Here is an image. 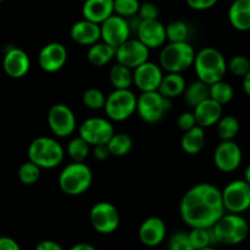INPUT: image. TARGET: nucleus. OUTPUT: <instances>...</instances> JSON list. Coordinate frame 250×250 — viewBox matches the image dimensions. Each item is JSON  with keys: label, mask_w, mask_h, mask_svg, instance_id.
<instances>
[{"label": "nucleus", "mask_w": 250, "mask_h": 250, "mask_svg": "<svg viewBox=\"0 0 250 250\" xmlns=\"http://www.w3.org/2000/svg\"><path fill=\"white\" fill-rule=\"evenodd\" d=\"M222 191L210 183H199L183 195L179 215L190 228H211L225 215Z\"/></svg>", "instance_id": "f257e3e1"}, {"label": "nucleus", "mask_w": 250, "mask_h": 250, "mask_svg": "<svg viewBox=\"0 0 250 250\" xmlns=\"http://www.w3.org/2000/svg\"><path fill=\"white\" fill-rule=\"evenodd\" d=\"M194 70L198 80L208 83V86L223 80L227 73V62L218 49L206 47L199 50L194 60Z\"/></svg>", "instance_id": "f03ea898"}, {"label": "nucleus", "mask_w": 250, "mask_h": 250, "mask_svg": "<svg viewBox=\"0 0 250 250\" xmlns=\"http://www.w3.org/2000/svg\"><path fill=\"white\" fill-rule=\"evenodd\" d=\"M28 161L41 169H53L64 160V148L59 141L49 136H38L30 144L27 150Z\"/></svg>", "instance_id": "7ed1b4c3"}, {"label": "nucleus", "mask_w": 250, "mask_h": 250, "mask_svg": "<svg viewBox=\"0 0 250 250\" xmlns=\"http://www.w3.org/2000/svg\"><path fill=\"white\" fill-rule=\"evenodd\" d=\"M195 50L189 42H169L160 53V66L167 73L182 74L194 65Z\"/></svg>", "instance_id": "20e7f679"}, {"label": "nucleus", "mask_w": 250, "mask_h": 250, "mask_svg": "<svg viewBox=\"0 0 250 250\" xmlns=\"http://www.w3.org/2000/svg\"><path fill=\"white\" fill-rule=\"evenodd\" d=\"M92 180V170L85 162H71L60 172L58 184L66 195L78 196L90 189Z\"/></svg>", "instance_id": "39448f33"}, {"label": "nucleus", "mask_w": 250, "mask_h": 250, "mask_svg": "<svg viewBox=\"0 0 250 250\" xmlns=\"http://www.w3.org/2000/svg\"><path fill=\"white\" fill-rule=\"evenodd\" d=\"M217 244L238 245L249 234V225L238 213H225L212 227Z\"/></svg>", "instance_id": "423d86ee"}, {"label": "nucleus", "mask_w": 250, "mask_h": 250, "mask_svg": "<svg viewBox=\"0 0 250 250\" xmlns=\"http://www.w3.org/2000/svg\"><path fill=\"white\" fill-rule=\"evenodd\" d=\"M172 102L163 97L158 91L143 92L138 97L136 113L141 120L148 124H156L161 122L170 110Z\"/></svg>", "instance_id": "0eeeda50"}, {"label": "nucleus", "mask_w": 250, "mask_h": 250, "mask_svg": "<svg viewBox=\"0 0 250 250\" xmlns=\"http://www.w3.org/2000/svg\"><path fill=\"white\" fill-rule=\"evenodd\" d=\"M138 97L131 90H114L107 96L104 112L113 122H124L136 112Z\"/></svg>", "instance_id": "6e6552de"}, {"label": "nucleus", "mask_w": 250, "mask_h": 250, "mask_svg": "<svg viewBox=\"0 0 250 250\" xmlns=\"http://www.w3.org/2000/svg\"><path fill=\"white\" fill-rule=\"evenodd\" d=\"M225 210L229 213H242L250 208V185L244 179L228 183L222 190Z\"/></svg>", "instance_id": "1a4fd4ad"}, {"label": "nucleus", "mask_w": 250, "mask_h": 250, "mask_svg": "<svg viewBox=\"0 0 250 250\" xmlns=\"http://www.w3.org/2000/svg\"><path fill=\"white\" fill-rule=\"evenodd\" d=\"M90 223L96 232L101 234H112L119 227V211L108 201L96 203L90 211Z\"/></svg>", "instance_id": "9d476101"}, {"label": "nucleus", "mask_w": 250, "mask_h": 250, "mask_svg": "<svg viewBox=\"0 0 250 250\" xmlns=\"http://www.w3.org/2000/svg\"><path fill=\"white\" fill-rule=\"evenodd\" d=\"M49 129L58 138H68L76 129V117L73 109L64 103H55L48 110Z\"/></svg>", "instance_id": "9b49d317"}, {"label": "nucleus", "mask_w": 250, "mask_h": 250, "mask_svg": "<svg viewBox=\"0 0 250 250\" xmlns=\"http://www.w3.org/2000/svg\"><path fill=\"white\" fill-rule=\"evenodd\" d=\"M114 134V126L105 118H87L79 126V136H81L90 146L107 144Z\"/></svg>", "instance_id": "f8f14e48"}, {"label": "nucleus", "mask_w": 250, "mask_h": 250, "mask_svg": "<svg viewBox=\"0 0 250 250\" xmlns=\"http://www.w3.org/2000/svg\"><path fill=\"white\" fill-rule=\"evenodd\" d=\"M148 55H150V49L145 44H143L138 38L136 40L129 38L126 42L115 49L117 62L131 70L140 66L144 62H148Z\"/></svg>", "instance_id": "ddd939ff"}, {"label": "nucleus", "mask_w": 250, "mask_h": 250, "mask_svg": "<svg viewBox=\"0 0 250 250\" xmlns=\"http://www.w3.org/2000/svg\"><path fill=\"white\" fill-rule=\"evenodd\" d=\"M131 31L126 19L113 14L101 23V41L117 49L130 38Z\"/></svg>", "instance_id": "4468645a"}, {"label": "nucleus", "mask_w": 250, "mask_h": 250, "mask_svg": "<svg viewBox=\"0 0 250 250\" xmlns=\"http://www.w3.org/2000/svg\"><path fill=\"white\" fill-rule=\"evenodd\" d=\"M242 150L234 141H221L213 152V162L221 172L230 173L239 168L242 163Z\"/></svg>", "instance_id": "2eb2a0df"}, {"label": "nucleus", "mask_w": 250, "mask_h": 250, "mask_svg": "<svg viewBox=\"0 0 250 250\" xmlns=\"http://www.w3.org/2000/svg\"><path fill=\"white\" fill-rule=\"evenodd\" d=\"M68 60V50L59 42H50L43 45L38 54L40 68L45 73H57L62 70Z\"/></svg>", "instance_id": "dca6fc26"}, {"label": "nucleus", "mask_w": 250, "mask_h": 250, "mask_svg": "<svg viewBox=\"0 0 250 250\" xmlns=\"http://www.w3.org/2000/svg\"><path fill=\"white\" fill-rule=\"evenodd\" d=\"M163 76H165V74H163L162 68L152 62H144L133 70L134 85L141 92L158 91Z\"/></svg>", "instance_id": "f3484780"}, {"label": "nucleus", "mask_w": 250, "mask_h": 250, "mask_svg": "<svg viewBox=\"0 0 250 250\" xmlns=\"http://www.w3.org/2000/svg\"><path fill=\"white\" fill-rule=\"evenodd\" d=\"M31 60L27 53L19 47H9L3 58V69L11 79H21L27 75Z\"/></svg>", "instance_id": "a211bd4d"}, {"label": "nucleus", "mask_w": 250, "mask_h": 250, "mask_svg": "<svg viewBox=\"0 0 250 250\" xmlns=\"http://www.w3.org/2000/svg\"><path fill=\"white\" fill-rule=\"evenodd\" d=\"M138 40L145 44L148 49L160 48L167 41L166 26L157 20H141L136 31Z\"/></svg>", "instance_id": "6ab92c4d"}, {"label": "nucleus", "mask_w": 250, "mask_h": 250, "mask_svg": "<svg viewBox=\"0 0 250 250\" xmlns=\"http://www.w3.org/2000/svg\"><path fill=\"white\" fill-rule=\"evenodd\" d=\"M166 234H167V227L162 218L151 216L139 227V239L146 247H157L165 240Z\"/></svg>", "instance_id": "aec40b11"}, {"label": "nucleus", "mask_w": 250, "mask_h": 250, "mask_svg": "<svg viewBox=\"0 0 250 250\" xmlns=\"http://www.w3.org/2000/svg\"><path fill=\"white\" fill-rule=\"evenodd\" d=\"M70 37L78 44L91 47L101 41V25L85 19L76 21L70 28Z\"/></svg>", "instance_id": "412c9836"}, {"label": "nucleus", "mask_w": 250, "mask_h": 250, "mask_svg": "<svg viewBox=\"0 0 250 250\" xmlns=\"http://www.w3.org/2000/svg\"><path fill=\"white\" fill-rule=\"evenodd\" d=\"M81 13L85 20L101 25L114 14V0H85Z\"/></svg>", "instance_id": "4be33fe9"}, {"label": "nucleus", "mask_w": 250, "mask_h": 250, "mask_svg": "<svg viewBox=\"0 0 250 250\" xmlns=\"http://www.w3.org/2000/svg\"><path fill=\"white\" fill-rule=\"evenodd\" d=\"M193 113L199 126L204 129L210 128L212 125L217 124L218 120L222 117V105L208 97V100L203 101L200 104L196 105Z\"/></svg>", "instance_id": "5701e85b"}, {"label": "nucleus", "mask_w": 250, "mask_h": 250, "mask_svg": "<svg viewBox=\"0 0 250 250\" xmlns=\"http://www.w3.org/2000/svg\"><path fill=\"white\" fill-rule=\"evenodd\" d=\"M228 21L234 30L250 31V0H234L228 9Z\"/></svg>", "instance_id": "b1692460"}, {"label": "nucleus", "mask_w": 250, "mask_h": 250, "mask_svg": "<svg viewBox=\"0 0 250 250\" xmlns=\"http://www.w3.org/2000/svg\"><path fill=\"white\" fill-rule=\"evenodd\" d=\"M185 87H187V81H185L184 76H182V74L167 73L161 81L158 92L163 97L172 100V98L182 96L184 93Z\"/></svg>", "instance_id": "393cba45"}, {"label": "nucleus", "mask_w": 250, "mask_h": 250, "mask_svg": "<svg viewBox=\"0 0 250 250\" xmlns=\"http://www.w3.org/2000/svg\"><path fill=\"white\" fill-rule=\"evenodd\" d=\"M180 146L183 151L188 155H196L205 146V130L204 128L196 125L190 130L184 131V135L180 140Z\"/></svg>", "instance_id": "a878e982"}, {"label": "nucleus", "mask_w": 250, "mask_h": 250, "mask_svg": "<svg viewBox=\"0 0 250 250\" xmlns=\"http://www.w3.org/2000/svg\"><path fill=\"white\" fill-rule=\"evenodd\" d=\"M185 103L190 108H195L203 101L210 97V86L200 80H196L187 85L184 93H183Z\"/></svg>", "instance_id": "bb28decb"}, {"label": "nucleus", "mask_w": 250, "mask_h": 250, "mask_svg": "<svg viewBox=\"0 0 250 250\" xmlns=\"http://www.w3.org/2000/svg\"><path fill=\"white\" fill-rule=\"evenodd\" d=\"M115 58V48L104 42H97L87 50V60L93 66H103Z\"/></svg>", "instance_id": "cd10ccee"}, {"label": "nucleus", "mask_w": 250, "mask_h": 250, "mask_svg": "<svg viewBox=\"0 0 250 250\" xmlns=\"http://www.w3.org/2000/svg\"><path fill=\"white\" fill-rule=\"evenodd\" d=\"M109 81L114 90H130L134 85L133 70L117 62L109 70Z\"/></svg>", "instance_id": "c85d7f7f"}, {"label": "nucleus", "mask_w": 250, "mask_h": 250, "mask_svg": "<svg viewBox=\"0 0 250 250\" xmlns=\"http://www.w3.org/2000/svg\"><path fill=\"white\" fill-rule=\"evenodd\" d=\"M191 245L195 250L204 249V248L213 247L217 244L215 234H213L212 227L211 228H191L188 233Z\"/></svg>", "instance_id": "c756f323"}, {"label": "nucleus", "mask_w": 250, "mask_h": 250, "mask_svg": "<svg viewBox=\"0 0 250 250\" xmlns=\"http://www.w3.org/2000/svg\"><path fill=\"white\" fill-rule=\"evenodd\" d=\"M110 155L115 157L126 156L133 148V139L125 133H115L107 143Z\"/></svg>", "instance_id": "7c9ffc66"}, {"label": "nucleus", "mask_w": 250, "mask_h": 250, "mask_svg": "<svg viewBox=\"0 0 250 250\" xmlns=\"http://www.w3.org/2000/svg\"><path fill=\"white\" fill-rule=\"evenodd\" d=\"M239 120L234 115L221 117L217 123V134L221 141H230L239 133Z\"/></svg>", "instance_id": "2f4dec72"}, {"label": "nucleus", "mask_w": 250, "mask_h": 250, "mask_svg": "<svg viewBox=\"0 0 250 250\" xmlns=\"http://www.w3.org/2000/svg\"><path fill=\"white\" fill-rule=\"evenodd\" d=\"M66 153L73 162H85L90 153V145L81 136H76L69 141Z\"/></svg>", "instance_id": "473e14b6"}, {"label": "nucleus", "mask_w": 250, "mask_h": 250, "mask_svg": "<svg viewBox=\"0 0 250 250\" xmlns=\"http://www.w3.org/2000/svg\"><path fill=\"white\" fill-rule=\"evenodd\" d=\"M233 97H234V90L226 81L221 80L210 85V98L220 103L221 105L229 103L233 100Z\"/></svg>", "instance_id": "72a5a7b5"}, {"label": "nucleus", "mask_w": 250, "mask_h": 250, "mask_svg": "<svg viewBox=\"0 0 250 250\" xmlns=\"http://www.w3.org/2000/svg\"><path fill=\"white\" fill-rule=\"evenodd\" d=\"M189 32V26L184 21L175 20L166 26V36L169 42H188Z\"/></svg>", "instance_id": "f704fd0d"}, {"label": "nucleus", "mask_w": 250, "mask_h": 250, "mask_svg": "<svg viewBox=\"0 0 250 250\" xmlns=\"http://www.w3.org/2000/svg\"><path fill=\"white\" fill-rule=\"evenodd\" d=\"M18 177L22 184L33 185L40 180L41 168L31 161L22 163L18 170Z\"/></svg>", "instance_id": "c9c22d12"}, {"label": "nucleus", "mask_w": 250, "mask_h": 250, "mask_svg": "<svg viewBox=\"0 0 250 250\" xmlns=\"http://www.w3.org/2000/svg\"><path fill=\"white\" fill-rule=\"evenodd\" d=\"M105 96L101 90L96 87L87 88L83 95V103L86 108L92 110H98L104 108Z\"/></svg>", "instance_id": "e433bc0d"}, {"label": "nucleus", "mask_w": 250, "mask_h": 250, "mask_svg": "<svg viewBox=\"0 0 250 250\" xmlns=\"http://www.w3.org/2000/svg\"><path fill=\"white\" fill-rule=\"evenodd\" d=\"M139 0H114V14L124 19L136 16L140 9Z\"/></svg>", "instance_id": "4c0bfd02"}, {"label": "nucleus", "mask_w": 250, "mask_h": 250, "mask_svg": "<svg viewBox=\"0 0 250 250\" xmlns=\"http://www.w3.org/2000/svg\"><path fill=\"white\" fill-rule=\"evenodd\" d=\"M227 70L238 78H244L250 71V60L244 55H235L227 62Z\"/></svg>", "instance_id": "58836bf2"}, {"label": "nucleus", "mask_w": 250, "mask_h": 250, "mask_svg": "<svg viewBox=\"0 0 250 250\" xmlns=\"http://www.w3.org/2000/svg\"><path fill=\"white\" fill-rule=\"evenodd\" d=\"M168 250H195L187 232H175L168 240Z\"/></svg>", "instance_id": "ea45409f"}, {"label": "nucleus", "mask_w": 250, "mask_h": 250, "mask_svg": "<svg viewBox=\"0 0 250 250\" xmlns=\"http://www.w3.org/2000/svg\"><path fill=\"white\" fill-rule=\"evenodd\" d=\"M158 15H160V11L153 3L146 1V3L140 4L138 16L141 20H157Z\"/></svg>", "instance_id": "a19ab883"}, {"label": "nucleus", "mask_w": 250, "mask_h": 250, "mask_svg": "<svg viewBox=\"0 0 250 250\" xmlns=\"http://www.w3.org/2000/svg\"><path fill=\"white\" fill-rule=\"evenodd\" d=\"M178 128L183 131H188L196 126V119L193 112H183L180 113L177 119Z\"/></svg>", "instance_id": "79ce46f5"}, {"label": "nucleus", "mask_w": 250, "mask_h": 250, "mask_svg": "<svg viewBox=\"0 0 250 250\" xmlns=\"http://www.w3.org/2000/svg\"><path fill=\"white\" fill-rule=\"evenodd\" d=\"M217 3V0H187L188 6L193 10L204 11L213 8Z\"/></svg>", "instance_id": "37998d69"}, {"label": "nucleus", "mask_w": 250, "mask_h": 250, "mask_svg": "<svg viewBox=\"0 0 250 250\" xmlns=\"http://www.w3.org/2000/svg\"><path fill=\"white\" fill-rule=\"evenodd\" d=\"M93 156L98 161H105L110 157V151L108 148L107 144H101V145L93 146Z\"/></svg>", "instance_id": "c03bdc74"}, {"label": "nucleus", "mask_w": 250, "mask_h": 250, "mask_svg": "<svg viewBox=\"0 0 250 250\" xmlns=\"http://www.w3.org/2000/svg\"><path fill=\"white\" fill-rule=\"evenodd\" d=\"M0 250H21V248L14 238L0 237Z\"/></svg>", "instance_id": "a18cd8bd"}, {"label": "nucleus", "mask_w": 250, "mask_h": 250, "mask_svg": "<svg viewBox=\"0 0 250 250\" xmlns=\"http://www.w3.org/2000/svg\"><path fill=\"white\" fill-rule=\"evenodd\" d=\"M35 250H65V249H64L59 243L54 242V240L45 239L38 243V244L36 245Z\"/></svg>", "instance_id": "49530a36"}, {"label": "nucleus", "mask_w": 250, "mask_h": 250, "mask_svg": "<svg viewBox=\"0 0 250 250\" xmlns=\"http://www.w3.org/2000/svg\"><path fill=\"white\" fill-rule=\"evenodd\" d=\"M69 250H97V249H96L92 244H90V243H78V244H74Z\"/></svg>", "instance_id": "de8ad7c7"}, {"label": "nucleus", "mask_w": 250, "mask_h": 250, "mask_svg": "<svg viewBox=\"0 0 250 250\" xmlns=\"http://www.w3.org/2000/svg\"><path fill=\"white\" fill-rule=\"evenodd\" d=\"M243 90L250 97V71L243 78Z\"/></svg>", "instance_id": "09e8293b"}, {"label": "nucleus", "mask_w": 250, "mask_h": 250, "mask_svg": "<svg viewBox=\"0 0 250 250\" xmlns=\"http://www.w3.org/2000/svg\"><path fill=\"white\" fill-rule=\"evenodd\" d=\"M244 180L250 185V163L247 166V168L244 170Z\"/></svg>", "instance_id": "8fccbe9b"}, {"label": "nucleus", "mask_w": 250, "mask_h": 250, "mask_svg": "<svg viewBox=\"0 0 250 250\" xmlns=\"http://www.w3.org/2000/svg\"><path fill=\"white\" fill-rule=\"evenodd\" d=\"M200 250H217V249H215L213 247H208V248H204V249H200Z\"/></svg>", "instance_id": "3c124183"}, {"label": "nucleus", "mask_w": 250, "mask_h": 250, "mask_svg": "<svg viewBox=\"0 0 250 250\" xmlns=\"http://www.w3.org/2000/svg\"><path fill=\"white\" fill-rule=\"evenodd\" d=\"M3 1H5V0H0V3H3Z\"/></svg>", "instance_id": "603ef678"}, {"label": "nucleus", "mask_w": 250, "mask_h": 250, "mask_svg": "<svg viewBox=\"0 0 250 250\" xmlns=\"http://www.w3.org/2000/svg\"><path fill=\"white\" fill-rule=\"evenodd\" d=\"M80 1H85V0H80Z\"/></svg>", "instance_id": "864d4df0"}]
</instances>
